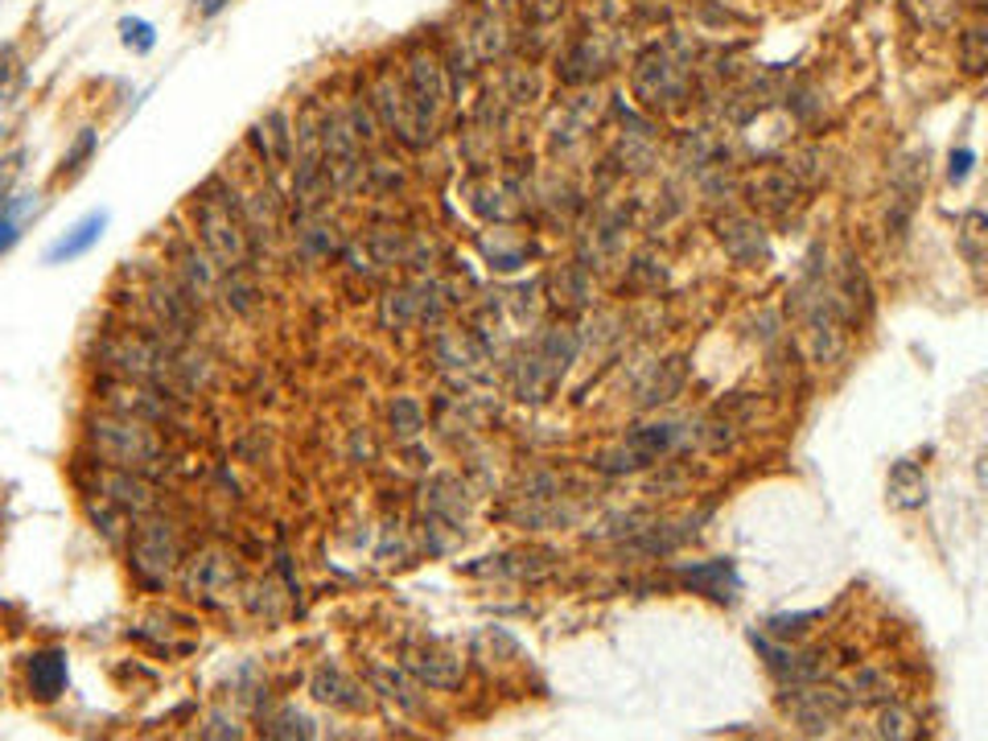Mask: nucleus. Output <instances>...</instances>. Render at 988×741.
<instances>
[{
  "instance_id": "b1692460",
  "label": "nucleus",
  "mask_w": 988,
  "mask_h": 741,
  "mask_svg": "<svg viewBox=\"0 0 988 741\" xmlns=\"http://www.w3.org/2000/svg\"><path fill=\"white\" fill-rule=\"evenodd\" d=\"M972 165H976V149H955V153H951V161H948V177L955 181V186H960V181H968Z\"/></svg>"
},
{
  "instance_id": "f3484780",
  "label": "nucleus",
  "mask_w": 988,
  "mask_h": 741,
  "mask_svg": "<svg viewBox=\"0 0 988 741\" xmlns=\"http://www.w3.org/2000/svg\"><path fill=\"white\" fill-rule=\"evenodd\" d=\"M960 50H964V71L968 75H980L985 71V29L980 25H972L968 34H964V41H960Z\"/></svg>"
},
{
  "instance_id": "a211bd4d",
  "label": "nucleus",
  "mask_w": 988,
  "mask_h": 741,
  "mask_svg": "<svg viewBox=\"0 0 988 741\" xmlns=\"http://www.w3.org/2000/svg\"><path fill=\"white\" fill-rule=\"evenodd\" d=\"M91 153H96V133H91V128H83L79 140L71 145V153L62 156V169H59V174H62V177H66V174H79L83 161H91Z\"/></svg>"
},
{
  "instance_id": "1a4fd4ad",
  "label": "nucleus",
  "mask_w": 988,
  "mask_h": 741,
  "mask_svg": "<svg viewBox=\"0 0 988 741\" xmlns=\"http://www.w3.org/2000/svg\"><path fill=\"white\" fill-rule=\"evenodd\" d=\"M790 713H795V721L803 725L808 733H820V729H828L845 713V696L832 692V688H799L795 701H790Z\"/></svg>"
},
{
  "instance_id": "4be33fe9",
  "label": "nucleus",
  "mask_w": 988,
  "mask_h": 741,
  "mask_svg": "<svg viewBox=\"0 0 988 741\" xmlns=\"http://www.w3.org/2000/svg\"><path fill=\"white\" fill-rule=\"evenodd\" d=\"M392 425L404 432V437H416V432H420V425H425V420H420V409H416V400H395V404H392Z\"/></svg>"
},
{
  "instance_id": "9d476101",
  "label": "nucleus",
  "mask_w": 988,
  "mask_h": 741,
  "mask_svg": "<svg viewBox=\"0 0 988 741\" xmlns=\"http://www.w3.org/2000/svg\"><path fill=\"white\" fill-rule=\"evenodd\" d=\"M634 91H638L643 103H651V108L680 91V78H675V66L668 62V54L651 50L647 59H638V66H634Z\"/></svg>"
},
{
  "instance_id": "423d86ee",
  "label": "nucleus",
  "mask_w": 988,
  "mask_h": 741,
  "mask_svg": "<svg viewBox=\"0 0 988 741\" xmlns=\"http://www.w3.org/2000/svg\"><path fill=\"white\" fill-rule=\"evenodd\" d=\"M25 676H29V692L38 701H59L66 692V680H71V667H66V651L62 646H41L29 655L25 664Z\"/></svg>"
},
{
  "instance_id": "f8f14e48",
  "label": "nucleus",
  "mask_w": 988,
  "mask_h": 741,
  "mask_svg": "<svg viewBox=\"0 0 988 741\" xmlns=\"http://www.w3.org/2000/svg\"><path fill=\"white\" fill-rule=\"evenodd\" d=\"M889 503L898 511H914L927 503V474L914 462H898L889 469Z\"/></svg>"
},
{
  "instance_id": "5701e85b",
  "label": "nucleus",
  "mask_w": 988,
  "mask_h": 741,
  "mask_svg": "<svg viewBox=\"0 0 988 741\" xmlns=\"http://www.w3.org/2000/svg\"><path fill=\"white\" fill-rule=\"evenodd\" d=\"M21 169H25V153H9L4 161H0V202L9 198V190H13V181L21 177Z\"/></svg>"
},
{
  "instance_id": "ddd939ff",
  "label": "nucleus",
  "mask_w": 988,
  "mask_h": 741,
  "mask_svg": "<svg viewBox=\"0 0 988 741\" xmlns=\"http://www.w3.org/2000/svg\"><path fill=\"white\" fill-rule=\"evenodd\" d=\"M314 696L326 704H338V708H363L367 704V696L358 692L355 683L346 680L338 667H317L314 676Z\"/></svg>"
},
{
  "instance_id": "7ed1b4c3",
  "label": "nucleus",
  "mask_w": 988,
  "mask_h": 741,
  "mask_svg": "<svg viewBox=\"0 0 988 741\" xmlns=\"http://www.w3.org/2000/svg\"><path fill=\"white\" fill-rule=\"evenodd\" d=\"M174 561H178V544H174V531L169 524H140L137 536H132V568H137L144 581L161 586L169 573H174Z\"/></svg>"
},
{
  "instance_id": "dca6fc26",
  "label": "nucleus",
  "mask_w": 988,
  "mask_h": 741,
  "mask_svg": "<svg viewBox=\"0 0 988 741\" xmlns=\"http://www.w3.org/2000/svg\"><path fill=\"white\" fill-rule=\"evenodd\" d=\"M820 618H824V610H808V614H774L767 626H771L774 639H790V635H803L808 623H820Z\"/></svg>"
},
{
  "instance_id": "6e6552de",
  "label": "nucleus",
  "mask_w": 988,
  "mask_h": 741,
  "mask_svg": "<svg viewBox=\"0 0 988 741\" xmlns=\"http://www.w3.org/2000/svg\"><path fill=\"white\" fill-rule=\"evenodd\" d=\"M107 211H91V215H83L71 231L62 235V239H54L50 243V252H46V264H71V260H79V255H87L91 248H96L99 239H103V231H107Z\"/></svg>"
},
{
  "instance_id": "aec40b11",
  "label": "nucleus",
  "mask_w": 988,
  "mask_h": 741,
  "mask_svg": "<svg viewBox=\"0 0 988 741\" xmlns=\"http://www.w3.org/2000/svg\"><path fill=\"white\" fill-rule=\"evenodd\" d=\"M17 83H21L17 50H13V46H4V50H0V103L17 91Z\"/></svg>"
},
{
  "instance_id": "f257e3e1",
  "label": "nucleus",
  "mask_w": 988,
  "mask_h": 741,
  "mask_svg": "<svg viewBox=\"0 0 988 741\" xmlns=\"http://www.w3.org/2000/svg\"><path fill=\"white\" fill-rule=\"evenodd\" d=\"M91 437H96L99 457H107L119 469H140L144 462L157 457L153 432L144 429L140 420H128V416H119V420H96Z\"/></svg>"
},
{
  "instance_id": "393cba45",
  "label": "nucleus",
  "mask_w": 988,
  "mask_h": 741,
  "mask_svg": "<svg viewBox=\"0 0 988 741\" xmlns=\"http://www.w3.org/2000/svg\"><path fill=\"white\" fill-rule=\"evenodd\" d=\"M223 9H227V0H202V4H198V13H202V17H215V13H223Z\"/></svg>"
},
{
  "instance_id": "f03ea898",
  "label": "nucleus",
  "mask_w": 988,
  "mask_h": 741,
  "mask_svg": "<svg viewBox=\"0 0 988 741\" xmlns=\"http://www.w3.org/2000/svg\"><path fill=\"white\" fill-rule=\"evenodd\" d=\"M198 227H202V239H206V248L215 252L218 264H227V268H239V264H243L248 239H243L239 218L231 215V202L202 198V202H198Z\"/></svg>"
},
{
  "instance_id": "4468645a",
  "label": "nucleus",
  "mask_w": 988,
  "mask_h": 741,
  "mask_svg": "<svg viewBox=\"0 0 988 741\" xmlns=\"http://www.w3.org/2000/svg\"><path fill=\"white\" fill-rule=\"evenodd\" d=\"M29 211H38V194H21L0 202V255L13 252V243L21 239V218Z\"/></svg>"
},
{
  "instance_id": "6ab92c4d",
  "label": "nucleus",
  "mask_w": 988,
  "mask_h": 741,
  "mask_svg": "<svg viewBox=\"0 0 988 741\" xmlns=\"http://www.w3.org/2000/svg\"><path fill=\"white\" fill-rule=\"evenodd\" d=\"M877 733H882V738H914V717L902 713V708H886V713L877 717Z\"/></svg>"
},
{
  "instance_id": "412c9836",
  "label": "nucleus",
  "mask_w": 988,
  "mask_h": 741,
  "mask_svg": "<svg viewBox=\"0 0 988 741\" xmlns=\"http://www.w3.org/2000/svg\"><path fill=\"white\" fill-rule=\"evenodd\" d=\"M985 215L980 211H968V218H964V252H968V260L980 268V260H985V252H980V239H985Z\"/></svg>"
},
{
  "instance_id": "9b49d317",
  "label": "nucleus",
  "mask_w": 988,
  "mask_h": 741,
  "mask_svg": "<svg viewBox=\"0 0 988 741\" xmlns=\"http://www.w3.org/2000/svg\"><path fill=\"white\" fill-rule=\"evenodd\" d=\"M684 581H688L692 589H700V593L717 598V602H733V593L742 589V581H737V573H733L730 561H712V565L684 568Z\"/></svg>"
},
{
  "instance_id": "39448f33",
  "label": "nucleus",
  "mask_w": 988,
  "mask_h": 741,
  "mask_svg": "<svg viewBox=\"0 0 988 741\" xmlns=\"http://www.w3.org/2000/svg\"><path fill=\"white\" fill-rule=\"evenodd\" d=\"M404 667L413 671L420 683L429 688H457L461 683V660L449 655L441 643H425V639H408L404 643Z\"/></svg>"
},
{
  "instance_id": "0eeeda50",
  "label": "nucleus",
  "mask_w": 988,
  "mask_h": 741,
  "mask_svg": "<svg viewBox=\"0 0 988 741\" xmlns=\"http://www.w3.org/2000/svg\"><path fill=\"white\" fill-rule=\"evenodd\" d=\"M408 99H413L416 116L425 120V124H433L436 108L445 99V83H441L436 59H429V54H416L413 59V66H408Z\"/></svg>"
},
{
  "instance_id": "20e7f679",
  "label": "nucleus",
  "mask_w": 988,
  "mask_h": 741,
  "mask_svg": "<svg viewBox=\"0 0 988 741\" xmlns=\"http://www.w3.org/2000/svg\"><path fill=\"white\" fill-rule=\"evenodd\" d=\"M321 169L334 186H355L358 177V133L342 116L321 124Z\"/></svg>"
},
{
  "instance_id": "2eb2a0df",
  "label": "nucleus",
  "mask_w": 988,
  "mask_h": 741,
  "mask_svg": "<svg viewBox=\"0 0 988 741\" xmlns=\"http://www.w3.org/2000/svg\"><path fill=\"white\" fill-rule=\"evenodd\" d=\"M119 38H124V46L128 50H137V54H149L153 46H157V29L149 25L144 17H124L119 21Z\"/></svg>"
}]
</instances>
